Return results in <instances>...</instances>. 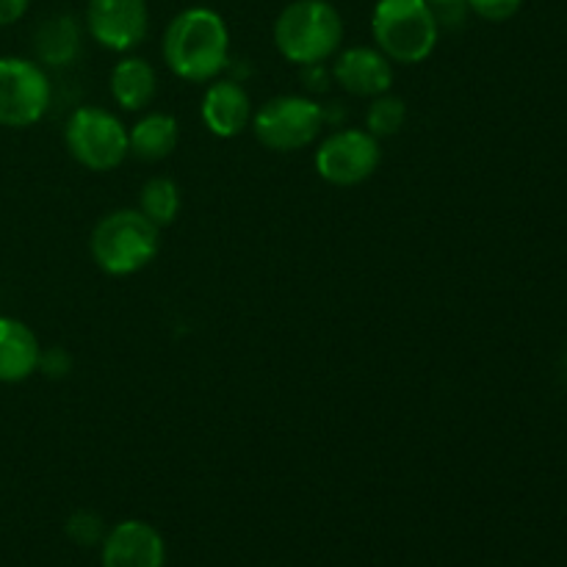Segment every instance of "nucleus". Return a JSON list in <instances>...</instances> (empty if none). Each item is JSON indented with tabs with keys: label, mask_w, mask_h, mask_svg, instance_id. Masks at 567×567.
I'll list each match as a JSON object with an SVG mask.
<instances>
[{
	"label": "nucleus",
	"mask_w": 567,
	"mask_h": 567,
	"mask_svg": "<svg viewBox=\"0 0 567 567\" xmlns=\"http://www.w3.org/2000/svg\"><path fill=\"white\" fill-rule=\"evenodd\" d=\"M105 524L97 513L92 509H78V513L70 515L66 520V535H70L72 543L78 546H103L105 540Z\"/></svg>",
	"instance_id": "obj_19"
},
{
	"label": "nucleus",
	"mask_w": 567,
	"mask_h": 567,
	"mask_svg": "<svg viewBox=\"0 0 567 567\" xmlns=\"http://www.w3.org/2000/svg\"><path fill=\"white\" fill-rule=\"evenodd\" d=\"M161 249V227L138 208H116L94 225L89 252L109 277H131L147 269Z\"/></svg>",
	"instance_id": "obj_3"
},
{
	"label": "nucleus",
	"mask_w": 567,
	"mask_h": 567,
	"mask_svg": "<svg viewBox=\"0 0 567 567\" xmlns=\"http://www.w3.org/2000/svg\"><path fill=\"white\" fill-rule=\"evenodd\" d=\"M53 103L48 70L22 55H0V127L25 131L48 116Z\"/></svg>",
	"instance_id": "obj_7"
},
{
	"label": "nucleus",
	"mask_w": 567,
	"mask_h": 567,
	"mask_svg": "<svg viewBox=\"0 0 567 567\" xmlns=\"http://www.w3.org/2000/svg\"><path fill=\"white\" fill-rule=\"evenodd\" d=\"M161 55L181 81L210 83L230 64V28L210 6H188L164 28Z\"/></svg>",
	"instance_id": "obj_1"
},
{
	"label": "nucleus",
	"mask_w": 567,
	"mask_h": 567,
	"mask_svg": "<svg viewBox=\"0 0 567 567\" xmlns=\"http://www.w3.org/2000/svg\"><path fill=\"white\" fill-rule=\"evenodd\" d=\"M83 22L75 14H50L33 31V61L44 70H64L81 59Z\"/></svg>",
	"instance_id": "obj_13"
},
{
	"label": "nucleus",
	"mask_w": 567,
	"mask_h": 567,
	"mask_svg": "<svg viewBox=\"0 0 567 567\" xmlns=\"http://www.w3.org/2000/svg\"><path fill=\"white\" fill-rule=\"evenodd\" d=\"M408 122V103L399 94L385 92L380 97H371L365 111V131L377 138L396 136Z\"/></svg>",
	"instance_id": "obj_18"
},
{
	"label": "nucleus",
	"mask_w": 567,
	"mask_h": 567,
	"mask_svg": "<svg viewBox=\"0 0 567 567\" xmlns=\"http://www.w3.org/2000/svg\"><path fill=\"white\" fill-rule=\"evenodd\" d=\"M252 100L247 89L230 78H216L208 83L199 103V116L208 127L210 136L216 138H236L252 125Z\"/></svg>",
	"instance_id": "obj_12"
},
{
	"label": "nucleus",
	"mask_w": 567,
	"mask_h": 567,
	"mask_svg": "<svg viewBox=\"0 0 567 567\" xmlns=\"http://www.w3.org/2000/svg\"><path fill=\"white\" fill-rule=\"evenodd\" d=\"M64 144L72 161L89 172L120 169L131 155L125 122L100 105H81L66 116Z\"/></svg>",
	"instance_id": "obj_5"
},
{
	"label": "nucleus",
	"mask_w": 567,
	"mask_h": 567,
	"mask_svg": "<svg viewBox=\"0 0 567 567\" xmlns=\"http://www.w3.org/2000/svg\"><path fill=\"white\" fill-rule=\"evenodd\" d=\"M382 147L380 138L371 136L365 127H341L316 144L313 166L316 175L338 188H352L369 181L380 169Z\"/></svg>",
	"instance_id": "obj_8"
},
{
	"label": "nucleus",
	"mask_w": 567,
	"mask_h": 567,
	"mask_svg": "<svg viewBox=\"0 0 567 567\" xmlns=\"http://www.w3.org/2000/svg\"><path fill=\"white\" fill-rule=\"evenodd\" d=\"M327 125V109L308 94H277L252 114V133L271 153L310 147Z\"/></svg>",
	"instance_id": "obj_6"
},
{
	"label": "nucleus",
	"mask_w": 567,
	"mask_h": 567,
	"mask_svg": "<svg viewBox=\"0 0 567 567\" xmlns=\"http://www.w3.org/2000/svg\"><path fill=\"white\" fill-rule=\"evenodd\" d=\"M181 205V186L166 175L150 177V181H144L142 192H138V210H142L155 227H161V230L177 219Z\"/></svg>",
	"instance_id": "obj_17"
},
{
	"label": "nucleus",
	"mask_w": 567,
	"mask_h": 567,
	"mask_svg": "<svg viewBox=\"0 0 567 567\" xmlns=\"http://www.w3.org/2000/svg\"><path fill=\"white\" fill-rule=\"evenodd\" d=\"M332 78L352 97H380L393 89V61L371 44H352L336 53Z\"/></svg>",
	"instance_id": "obj_10"
},
{
	"label": "nucleus",
	"mask_w": 567,
	"mask_h": 567,
	"mask_svg": "<svg viewBox=\"0 0 567 567\" xmlns=\"http://www.w3.org/2000/svg\"><path fill=\"white\" fill-rule=\"evenodd\" d=\"M42 343L25 321L14 316H0V382L17 385L31 380L39 371Z\"/></svg>",
	"instance_id": "obj_14"
},
{
	"label": "nucleus",
	"mask_w": 567,
	"mask_h": 567,
	"mask_svg": "<svg viewBox=\"0 0 567 567\" xmlns=\"http://www.w3.org/2000/svg\"><path fill=\"white\" fill-rule=\"evenodd\" d=\"M426 6H430L432 11H435L437 22L449 28L460 25V22L465 20V17L471 14L468 11V0H426Z\"/></svg>",
	"instance_id": "obj_22"
},
{
	"label": "nucleus",
	"mask_w": 567,
	"mask_h": 567,
	"mask_svg": "<svg viewBox=\"0 0 567 567\" xmlns=\"http://www.w3.org/2000/svg\"><path fill=\"white\" fill-rule=\"evenodd\" d=\"M83 28L89 39L111 53H133L150 33L147 0H86Z\"/></svg>",
	"instance_id": "obj_9"
},
{
	"label": "nucleus",
	"mask_w": 567,
	"mask_h": 567,
	"mask_svg": "<svg viewBox=\"0 0 567 567\" xmlns=\"http://www.w3.org/2000/svg\"><path fill=\"white\" fill-rule=\"evenodd\" d=\"M177 138H181V125L166 111H147L127 127L131 155L144 164H158L169 158L177 150Z\"/></svg>",
	"instance_id": "obj_16"
},
{
	"label": "nucleus",
	"mask_w": 567,
	"mask_h": 567,
	"mask_svg": "<svg viewBox=\"0 0 567 567\" xmlns=\"http://www.w3.org/2000/svg\"><path fill=\"white\" fill-rule=\"evenodd\" d=\"M164 537L147 520H122L105 532L103 567H164Z\"/></svg>",
	"instance_id": "obj_11"
},
{
	"label": "nucleus",
	"mask_w": 567,
	"mask_h": 567,
	"mask_svg": "<svg viewBox=\"0 0 567 567\" xmlns=\"http://www.w3.org/2000/svg\"><path fill=\"white\" fill-rule=\"evenodd\" d=\"M371 37L393 66L424 64L441 42V22L426 0H377L371 9Z\"/></svg>",
	"instance_id": "obj_4"
},
{
	"label": "nucleus",
	"mask_w": 567,
	"mask_h": 567,
	"mask_svg": "<svg viewBox=\"0 0 567 567\" xmlns=\"http://www.w3.org/2000/svg\"><path fill=\"white\" fill-rule=\"evenodd\" d=\"M524 0H468V11L485 22H507L520 11Z\"/></svg>",
	"instance_id": "obj_20"
},
{
	"label": "nucleus",
	"mask_w": 567,
	"mask_h": 567,
	"mask_svg": "<svg viewBox=\"0 0 567 567\" xmlns=\"http://www.w3.org/2000/svg\"><path fill=\"white\" fill-rule=\"evenodd\" d=\"M31 9V0H0V28L20 22Z\"/></svg>",
	"instance_id": "obj_23"
},
{
	"label": "nucleus",
	"mask_w": 567,
	"mask_h": 567,
	"mask_svg": "<svg viewBox=\"0 0 567 567\" xmlns=\"http://www.w3.org/2000/svg\"><path fill=\"white\" fill-rule=\"evenodd\" d=\"M343 17L330 0H291L271 25L275 48L288 64L321 66L343 48Z\"/></svg>",
	"instance_id": "obj_2"
},
{
	"label": "nucleus",
	"mask_w": 567,
	"mask_h": 567,
	"mask_svg": "<svg viewBox=\"0 0 567 567\" xmlns=\"http://www.w3.org/2000/svg\"><path fill=\"white\" fill-rule=\"evenodd\" d=\"M39 371H42L44 377H50V380H61V377H66L72 371V358L66 349H42V358H39Z\"/></svg>",
	"instance_id": "obj_21"
},
{
	"label": "nucleus",
	"mask_w": 567,
	"mask_h": 567,
	"mask_svg": "<svg viewBox=\"0 0 567 567\" xmlns=\"http://www.w3.org/2000/svg\"><path fill=\"white\" fill-rule=\"evenodd\" d=\"M565 363H567V360H565Z\"/></svg>",
	"instance_id": "obj_24"
},
{
	"label": "nucleus",
	"mask_w": 567,
	"mask_h": 567,
	"mask_svg": "<svg viewBox=\"0 0 567 567\" xmlns=\"http://www.w3.org/2000/svg\"><path fill=\"white\" fill-rule=\"evenodd\" d=\"M109 89L111 100L122 111H127V114H142V111L150 109L155 94H158V75H155V66L147 59L125 53L111 66Z\"/></svg>",
	"instance_id": "obj_15"
}]
</instances>
